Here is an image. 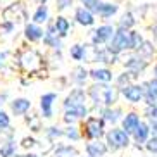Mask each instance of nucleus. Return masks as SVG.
<instances>
[{
	"label": "nucleus",
	"mask_w": 157,
	"mask_h": 157,
	"mask_svg": "<svg viewBox=\"0 0 157 157\" xmlns=\"http://www.w3.org/2000/svg\"><path fill=\"white\" fill-rule=\"evenodd\" d=\"M66 112L73 114L74 117H85L86 116V105H85V92L83 90H74L64 102Z\"/></svg>",
	"instance_id": "obj_1"
},
{
	"label": "nucleus",
	"mask_w": 157,
	"mask_h": 157,
	"mask_svg": "<svg viewBox=\"0 0 157 157\" xmlns=\"http://www.w3.org/2000/svg\"><path fill=\"white\" fill-rule=\"evenodd\" d=\"M126 48H131V45H129V31L117 29L116 35L112 36V40L109 42V48L107 50L111 52V54H114V56H117L119 52L126 50Z\"/></svg>",
	"instance_id": "obj_2"
},
{
	"label": "nucleus",
	"mask_w": 157,
	"mask_h": 157,
	"mask_svg": "<svg viewBox=\"0 0 157 157\" xmlns=\"http://www.w3.org/2000/svg\"><path fill=\"white\" fill-rule=\"evenodd\" d=\"M107 143L112 150H117V148H124L129 145V133H126L124 129H111L107 133Z\"/></svg>",
	"instance_id": "obj_3"
},
{
	"label": "nucleus",
	"mask_w": 157,
	"mask_h": 157,
	"mask_svg": "<svg viewBox=\"0 0 157 157\" xmlns=\"http://www.w3.org/2000/svg\"><path fill=\"white\" fill-rule=\"evenodd\" d=\"M116 35L114 28L109 26V24H104V26H98L92 35V43L93 45H102V43H107L109 40H112V36Z\"/></svg>",
	"instance_id": "obj_4"
},
{
	"label": "nucleus",
	"mask_w": 157,
	"mask_h": 157,
	"mask_svg": "<svg viewBox=\"0 0 157 157\" xmlns=\"http://www.w3.org/2000/svg\"><path fill=\"white\" fill-rule=\"evenodd\" d=\"M85 129H86V135L93 140H100L102 135H104V119H98V117H88L86 123H85Z\"/></svg>",
	"instance_id": "obj_5"
},
{
	"label": "nucleus",
	"mask_w": 157,
	"mask_h": 157,
	"mask_svg": "<svg viewBox=\"0 0 157 157\" xmlns=\"http://www.w3.org/2000/svg\"><path fill=\"white\" fill-rule=\"evenodd\" d=\"M123 95H124V98L128 102L136 104V102H140L145 97V90H143V86H140V85H128V86L123 88Z\"/></svg>",
	"instance_id": "obj_6"
},
{
	"label": "nucleus",
	"mask_w": 157,
	"mask_h": 157,
	"mask_svg": "<svg viewBox=\"0 0 157 157\" xmlns=\"http://www.w3.org/2000/svg\"><path fill=\"white\" fill-rule=\"evenodd\" d=\"M57 100V95L56 93H45L42 95L40 98V107H42V114L43 117H52L54 116V111H52V107H54V102Z\"/></svg>",
	"instance_id": "obj_7"
},
{
	"label": "nucleus",
	"mask_w": 157,
	"mask_h": 157,
	"mask_svg": "<svg viewBox=\"0 0 157 157\" xmlns=\"http://www.w3.org/2000/svg\"><path fill=\"white\" fill-rule=\"evenodd\" d=\"M74 19H76L78 24H81V26H92V24L95 23V16H93V12H90V10L85 9V7H78V9H76V12H74Z\"/></svg>",
	"instance_id": "obj_8"
},
{
	"label": "nucleus",
	"mask_w": 157,
	"mask_h": 157,
	"mask_svg": "<svg viewBox=\"0 0 157 157\" xmlns=\"http://www.w3.org/2000/svg\"><path fill=\"white\" fill-rule=\"evenodd\" d=\"M142 123L140 121V116L136 112H129L123 117V129L126 133H135V129L138 128V124Z\"/></svg>",
	"instance_id": "obj_9"
},
{
	"label": "nucleus",
	"mask_w": 157,
	"mask_h": 157,
	"mask_svg": "<svg viewBox=\"0 0 157 157\" xmlns=\"http://www.w3.org/2000/svg\"><path fill=\"white\" fill-rule=\"evenodd\" d=\"M143 90H145V98H147L148 105H155L157 102V78L150 79L143 85Z\"/></svg>",
	"instance_id": "obj_10"
},
{
	"label": "nucleus",
	"mask_w": 157,
	"mask_h": 157,
	"mask_svg": "<svg viewBox=\"0 0 157 157\" xmlns=\"http://www.w3.org/2000/svg\"><path fill=\"white\" fill-rule=\"evenodd\" d=\"M24 36L28 38L29 42H38V40H42L43 36H45V33H43V29L40 28V24H28L26 28H24Z\"/></svg>",
	"instance_id": "obj_11"
},
{
	"label": "nucleus",
	"mask_w": 157,
	"mask_h": 157,
	"mask_svg": "<svg viewBox=\"0 0 157 157\" xmlns=\"http://www.w3.org/2000/svg\"><path fill=\"white\" fill-rule=\"evenodd\" d=\"M107 152V145L102 143L100 140H93L86 145V154L88 157H102Z\"/></svg>",
	"instance_id": "obj_12"
},
{
	"label": "nucleus",
	"mask_w": 157,
	"mask_h": 157,
	"mask_svg": "<svg viewBox=\"0 0 157 157\" xmlns=\"http://www.w3.org/2000/svg\"><path fill=\"white\" fill-rule=\"evenodd\" d=\"M29 107H31V102L28 98H16L12 104H10V109L14 112L16 116H23L29 111Z\"/></svg>",
	"instance_id": "obj_13"
},
{
	"label": "nucleus",
	"mask_w": 157,
	"mask_h": 157,
	"mask_svg": "<svg viewBox=\"0 0 157 157\" xmlns=\"http://www.w3.org/2000/svg\"><path fill=\"white\" fill-rule=\"evenodd\" d=\"M21 60H23V66L28 71H35L38 66H40V57H38L35 52H26V54L21 57Z\"/></svg>",
	"instance_id": "obj_14"
},
{
	"label": "nucleus",
	"mask_w": 157,
	"mask_h": 157,
	"mask_svg": "<svg viewBox=\"0 0 157 157\" xmlns=\"http://www.w3.org/2000/svg\"><path fill=\"white\" fill-rule=\"evenodd\" d=\"M150 126L147 124V123H140L138 124V128L135 129V133H133V136H135V140L138 143H147L148 142V135H150Z\"/></svg>",
	"instance_id": "obj_15"
},
{
	"label": "nucleus",
	"mask_w": 157,
	"mask_h": 157,
	"mask_svg": "<svg viewBox=\"0 0 157 157\" xmlns=\"http://www.w3.org/2000/svg\"><path fill=\"white\" fill-rule=\"evenodd\" d=\"M90 76H92L95 81H98V83H109L112 79V73L109 69H92L90 71Z\"/></svg>",
	"instance_id": "obj_16"
},
{
	"label": "nucleus",
	"mask_w": 157,
	"mask_h": 157,
	"mask_svg": "<svg viewBox=\"0 0 157 157\" xmlns=\"http://www.w3.org/2000/svg\"><path fill=\"white\" fill-rule=\"evenodd\" d=\"M43 42L47 43L48 47H54V48H60V42L59 38H57V31L54 26H50V28L45 31V36H43Z\"/></svg>",
	"instance_id": "obj_17"
},
{
	"label": "nucleus",
	"mask_w": 157,
	"mask_h": 157,
	"mask_svg": "<svg viewBox=\"0 0 157 157\" xmlns=\"http://www.w3.org/2000/svg\"><path fill=\"white\" fill-rule=\"evenodd\" d=\"M54 28H56L59 36H66L67 31H69V21L66 17H62V16H59V17L56 19V23H54Z\"/></svg>",
	"instance_id": "obj_18"
},
{
	"label": "nucleus",
	"mask_w": 157,
	"mask_h": 157,
	"mask_svg": "<svg viewBox=\"0 0 157 157\" xmlns=\"http://www.w3.org/2000/svg\"><path fill=\"white\" fill-rule=\"evenodd\" d=\"M47 19H48V9H47V5H40L33 14V23L42 24V23H47Z\"/></svg>",
	"instance_id": "obj_19"
},
{
	"label": "nucleus",
	"mask_w": 157,
	"mask_h": 157,
	"mask_svg": "<svg viewBox=\"0 0 157 157\" xmlns=\"http://www.w3.org/2000/svg\"><path fill=\"white\" fill-rule=\"evenodd\" d=\"M116 12H117V5L116 4H105V2H104V5H102L98 16L104 17V19H107V17H111V16H114Z\"/></svg>",
	"instance_id": "obj_20"
},
{
	"label": "nucleus",
	"mask_w": 157,
	"mask_h": 157,
	"mask_svg": "<svg viewBox=\"0 0 157 157\" xmlns=\"http://www.w3.org/2000/svg\"><path fill=\"white\" fill-rule=\"evenodd\" d=\"M102 5H104V2H100V0H83V7L85 9H88L90 12H100Z\"/></svg>",
	"instance_id": "obj_21"
},
{
	"label": "nucleus",
	"mask_w": 157,
	"mask_h": 157,
	"mask_svg": "<svg viewBox=\"0 0 157 157\" xmlns=\"http://www.w3.org/2000/svg\"><path fill=\"white\" fill-rule=\"evenodd\" d=\"M54 157H78V152L73 147H60L56 150V155Z\"/></svg>",
	"instance_id": "obj_22"
},
{
	"label": "nucleus",
	"mask_w": 157,
	"mask_h": 157,
	"mask_svg": "<svg viewBox=\"0 0 157 157\" xmlns=\"http://www.w3.org/2000/svg\"><path fill=\"white\" fill-rule=\"evenodd\" d=\"M126 67L128 69H133V73H138V71H142L143 67H145V60L142 59H129L128 62H126Z\"/></svg>",
	"instance_id": "obj_23"
},
{
	"label": "nucleus",
	"mask_w": 157,
	"mask_h": 157,
	"mask_svg": "<svg viewBox=\"0 0 157 157\" xmlns=\"http://www.w3.org/2000/svg\"><path fill=\"white\" fill-rule=\"evenodd\" d=\"M142 43H143V38L140 33L129 31V45H131V48H142Z\"/></svg>",
	"instance_id": "obj_24"
},
{
	"label": "nucleus",
	"mask_w": 157,
	"mask_h": 157,
	"mask_svg": "<svg viewBox=\"0 0 157 157\" xmlns=\"http://www.w3.org/2000/svg\"><path fill=\"white\" fill-rule=\"evenodd\" d=\"M135 24V19H133V14H129V12H126L123 17H121V21H119V29H126L128 31L131 26Z\"/></svg>",
	"instance_id": "obj_25"
},
{
	"label": "nucleus",
	"mask_w": 157,
	"mask_h": 157,
	"mask_svg": "<svg viewBox=\"0 0 157 157\" xmlns=\"http://www.w3.org/2000/svg\"><path fill=\"white\" fill-rule=\"evenodd\" d=\"M16 152V145L14 142H7L5 145H2V148H0V155L2 157H12Z\"/></svg>",
	"instance_id": "obj_26"
},
{
	"label": "nucleus",
	"mask_w": 157,
	"mask_h": 157,
	"mask_svg": "<svg viewBox=\"0 0 157 157\" xmlns=\"http://www.w3.org/2000/svg\"><path fill=\"white\" fill-rule=\"evenodd\" d=\"M104 116H105L107 121L117 123V121H119V116H121V111L119 109H105V111H104Z\"/></svg>",
	"instance_id": "obj_27"
},
{
	"label": "nucleus",
	"mask_w": 157,
	"mask_h": 157,
	"mask_svg": "<svg viewBox=\"0 0 157 157\" xmlns=\"http://www.w3.org/2000/svg\"><path fill=\"white\" fill-rule=\"evenodd\" d=\"M71 57H73L74 60H83V57H85V47H81V45L71 47Z\"/></svg>",
	"instance_id": "obj_28"
},
{
	"label": "nucleus",
	"mask_w": 157,
	"mask_h": 157,
	"mask_svg": "<svg viewBox=\"0 0 157 157\" xmlns=\"http://www.w3.org/2000/svg\"><path fill=\"white\" fill-rule=\"evenodd\" d=\"M90 73H86V71L85 69H81V67H78V69H74V81H78V83H81V81H85V79H86V76Z\"/></svg>",
	"instance_id": "obj_29"
},
{
	"label": "nucleus",
	"mask_w": 157,
	"mask_h": 157,
	"mask_svg": "<svg viewBox=\"0 0 157 157\" xmlns=\"http://www.w3.org/2000/svg\"><path fill=\"white\" fill-rule=\"evenodd\" d=\"M10 126V117L9 114H5L4 111H0V129H5Z\"/></svg>",
	"instance_id": "obj_30"
},
{
	"label": "nucleus",
	"mask_w": 157,
	"mask_h": 157,
	"mask_svg": "<svg viewBox=\"0 0 157 157\" xmlns=\"http://www.w3.org/2000/svg\"><path fill=\"white\" fill-rule=\"evenodd\" d=\"M147 150L152 154H157V135H154V138L147 142Z\"/></svg>",
	"instance_id": "obj_31"
},
{
	"label": "nucleus",
	"mask_w": 157,
	"mask_h": 157,
	"mask_svg": "<svg viewBox=\"0 0 157 157\" xmlns=\"http://www.w3.org/2000/svg\"><path fill=\"white\" fill-rule=\"evenodd\" d=\"M64 135L67 136V138H71V140H78L79 138V135H78V131H76V128H74V126H71V128L66 129Z\"/></svg>",
	"instance_id": "obj_32"
},
{
	"label": "nucleus",
	"mask_w": 157,
	"mask_h": 157,
	"mask_svg": "<svg viewBox=\"0 0 157 157\" xmlns=\"http://www.w3.org/2000/svg\"><path fill=\"white\" fill-rule=\"evenodd\" d=\"M69 2H71V0H57V4H59L60 9H66V7L69 5Z\"/></svg>",
	"instance_id": "obj_33"
},
{
	"label": "nucleus",
	"mask_w": 157,
	"mask_h": 157,
	"mask_svg": "<svg viewBox=\"0 0 157 157\" xmlns=\"http://www.w3.org/2000/svg\"><path fill=\"white\" fill-rule=\"evenodd\" d=\"M150 129L154 131V135H157V119H152V123H150Z\"/></svg>",
	"instance_id": "obj_34"
},
{
	"label": "nucleus",
	"mask_w": 157,
	"mask_h": 157,
	"mask_svg": "<svg viewBox=\"0 0 157 157\" xmlns=\"http://www.w3.org/2000/svg\"><path fill=\"white\" fill-rule=\"evenodd\" d=\"M4 100H5V95H0V107H2V104H4Z\"/></svg>",
	"instance_id": "obj_35"
},
{
	"label": "nucleus",
	"mask_w": 157,
	"mask_h": 157,
	"mask_svg": "<svg viewBox=\"0 0 157 157\" xmlns=\"http://www.w3.org/2000/svg\"><path fill=\"white\" fill-rule=\"evenodd\" d=\"M154 78H157V64L154 66Z\"/></svg>",
	"instance_id": "obj_36"
},
{
	"label": "nucleus",
	"mask_w": 157,
	"mask_h": 157,
	"mask_svg": "<svg viewBox=\"0 0 157 157\" xmlns=\"http://www.w3.org/2000/svg\"><path fill=\"white\" fill-rule=\"evenodd\" d=\"M26 157H38V155H35V154H29V155H26Z\"/></svg>",
	"instance_id": "obj_37"
}]
</instances>
